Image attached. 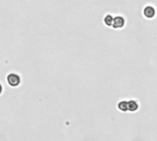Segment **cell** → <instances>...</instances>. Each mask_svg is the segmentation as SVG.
<instances>
[{"mask_svg":"<svg viewBox=\"0 0 157 141\" xmlns=\"http://www.w3.org/2000/svg\"><path fill=\"white\" fill-rule=\"evenodd\" d=\"M113 20H114V17H113L111 14H109V13L106 14L105 17H104V18H103V22H104L105 25L108 26V27H112V25H113Z\"/></svg>","mask_w":157,"mask_h":141,"instance_id":"5","label":"cell"},{"mask_svg":"<svg viewBox=\"0 0 157 141\" xmlns=\"http://www.w3.org/2000/svg\"><path fill=\"white\" fill-rule=\"evenodd\" d=\"M6 82L7 84L12 87V88H16L18 87L21 83V78L18 74L11 72L6 76Z\"/></svg>","mask_w":157,"mask_h":141,"instance_id":"1","label":"cell"},{"mask_svg":"<svg viewBox=\"0 0 157 141\" xmlns=\"http://www.w3.org/2000/svg\"><path fill=\"white\" fill-rule=\"evenodd\" d=\"M118 109L121 112H128L129 107H128V102L127 101H121L118 103Z\"/></svg>","mask_w":157,"mask_h":141,"instance_id":"6","label":"cell"},{"mask_svg":"<svg viewBox=\"0 0 157 141\" xmlns=\"http://www.w3.org/2000/svg\"><path fill=\"white\" fill-rule=\"evenodd\" d=\"M143 14L146 18H154L156 15V9L152 5H147L143 9Z\"/></svg>","mask_w":157,"mask_h":141,"instance_id":"2","label":"cell"},{"mask_svg":"<svg viewBox=\"0 0 157 141\" xmlns=\"http://www.w3.org/2000/svg\"><path fill=\"white\" fill-rule=\"evenodd\" d=\"M128 107H129V112H132V113H134V112H137L139 107H140V104L137 101L135 100H131V101H128Z\"/></svg>","mask_w":157,"mask_h":141,"instance_id":"4","label":"cell"},{"mask_svg":"<svg viewBox=\"0 0 157 141\" xmlns=\"http://www.w3.org/2000/svg\"><path fill=\"white\" fill-rule=\"evenodd\" d=\"M126 24L125 21V18L121 15H118L114 17V20H113V25L112 28L114 29H122Z\"/></svg>","mask_w":157,"mask_h":141,"instance_id":"3","label":"cell"}]
</instances>
